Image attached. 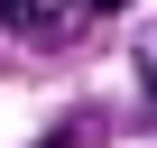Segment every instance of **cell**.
<instances>
[{"mask_svg": "<svg viewBox=\"0 0 157 148\" xmlns=\"http://www.w3.org/2000/svg\"><path fill=\"white\" fill-rule=\"evenodd\" d=\"M28 10H37V0H0V28H19V19H28Z\"/></svg>", "mask_w": 157, "mask_h": 148, "instance_id": "obj_1", "label": "cell"}, {"mask_svg": "<svg viewBox=\"0 0 157 148\" xmlns=\"http://www.w3.org/2000/svg\"><path fill=\"white\" fill-rule=\"evenodd\" d=\"M139 74H148V102H157V37H148V56H139Z\"/></svg>", "mask_w": 157, "mask_h": 148, "instance_id": "obj_2", "label": "cell"}, {"mask_svg": "<svg viewBox=\"0 0 157 148\" xmlns=\"http://www.w3.org/2000/svg\"><path fill=\"white\" fill-rule=\"evenodd\" d=\"M83 10H129V0H83Z\"/></svg>", "mask_w": 157, "mask_h": 148, "instance_id": "obj_3", "label": "cell"}]
</instances>
